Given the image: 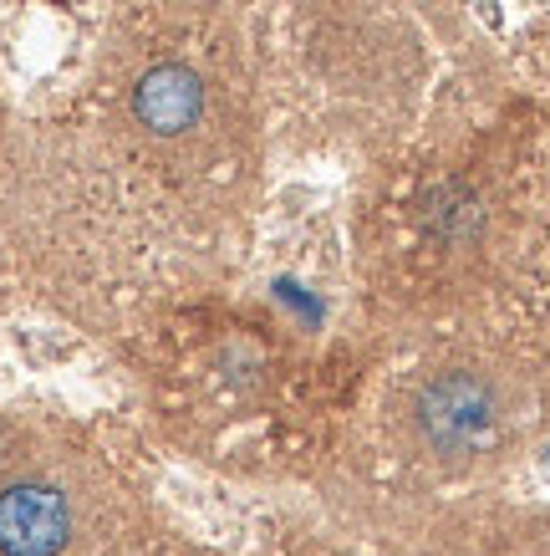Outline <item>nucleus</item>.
I'll return each instance as SVG.
<instances>
[{
  "instance_id": "obj_2",
  "label": "nucleus",
  "mask_w": 550,
  "mask_h": 556,
  "mask_svg": "<svg viewBox=\"0 0 550 556\" xmlns=\"http://www.w3.org/2000/svg\"><path fill=\"white\" fill-rule=\"evenodd\" d=\"M77 536V501L51 475H11L0 485V556H62Z\"/></svg>"
},
{
  "instance_id": "obj_3",
  "label": "nucleus",
  "mask_w": 550,
  "mask_h": 556,
  "mask_svg": "<svg viewBox=\"0 0 550 556\" xmlns=\"http://www.w3.org/2000/svg\"><path fill=\"white\" fill-rule=\"evenodd\" d=\"M149 11H183V16H200V11H209L215 0H143Z\"/></svg>"
},
{
  "instance_id": "obj_1",
  "label": "nucleus",
  "mask_w": 550,
  "mask_h": 556,
  "mask_svg": "<svg viewBox=\"0 0 550 556\" xmlns=\"http://www.w3.org/2000/svg\"><path fill=\"white\" fill-rule=\"evenodd\" d=\"M413 434L438 459H469L500 434V393L474 368L429 372L413 393Z\"/></svg>"
}]
</instances>
